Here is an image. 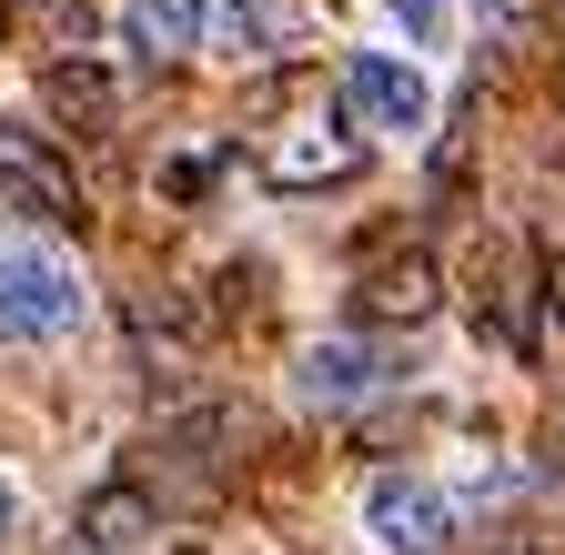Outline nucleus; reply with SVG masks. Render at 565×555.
Wrapping results in <instances>:
<instances>
[{
	"mask_svg": "<svg viewBox=\"0 0 565 555\" xmlns=\"http://www.w3.org/2000/svg\"><path fill=\"white\" fill-rule=\"evenodd\" d=\"M71 323H82V273L51 243L0 233V343H61Z\"/></svg>",
	"mask_w": 565,
	"mask_h": 555,
	"instance_id": "obj_1",
	"label": "nucleus"
},
{
	"mask_svg": "<svg viewBox=\"0 0 565 555\" xmlns=\"http://www.w3.org/2000/svg\"><path fill=\"white\" fill-rule=\"evenodd\" d=\"M0 202L31 213V223H51V233H82V223H92V213H82V172L51 152V131H31V121H11V111H0Z\"/></svg>",
	"mask_w": 565,
	"mask_h": 555,
	"instance_id": "obj_2",
	"label": "nucleus"
},
{
	"mask_svg": "<svg viewBox=\"0 0 565 555\" xmlns=\"http://www.w3.org/2000/svg\"><path fill=\"white\" fill-rule=\"evenodd\" d=\"M353 172H364V142H353L333 111L282 121L273 152H263V182H273V192H323V182H353Z\"/></svg>",
	"mask_w": 565,
	"mask_h": 555,
	"instance_id": "obj_3",
	"label": "nucleus"
},
{
	"mask_svg": "<svg viewBox=\"0 0 565 555\" xmlns=\"http://www.w3.org/2000/svg\"><path fill=\"white\" fill-rule=\"evenodd\" d=\"M364 525H374V545H384V555H445L455 505H445L424 474H384L374 495H364Z\"/></svg>",
	"mask_w": 565,
	"mask_h": 555,
	"instance_id": "obj_4",
	"label": "nucleus"
},
{
	"mask_svg": "<svg viewBox=\"0 0 565 555\" xmlns=\"http://www.w3.org/2000/svg\"><path fill=\"white\" fill-rule=\"evenodd\" d=\"M343 102L364 111L374 131H424V111H435L424 72H414V61H394V51H353V61H343Z\"/></svg>",
	"mask_w": 565,
	"mask_h": 555,
	"instance_id": "obj_5",
	"label": "nucleus"
},
{
	"mask_svg": "<svg viewBox=\"0 0 565 555\" xmlns=\"http://www.w3.org/2000/svg\"><path fill=\"white\" fill-rule=\"evenodd\" d=\"M435 263H424V253H384V263H364V284H353V313H364V323H424V313H435Z\"/></svg>",
	"mask_w": 565,
	"mask_h": 555,
	"instance_id": "obj_6",
	"label": "nucleus"
},
{
	"mask_svg": "<svg viewBox=\"0 0 565 555\" xmlns=\"http://www.w3.org/2000/svg\"><path fill=\"white\" fill-rule=\"evenodd\" d=\"M384 384V354L364 333H323L313 354H303V404H323V414H343V404H364Z\"/></svg>",
	"mask_w": 565,
	"mask_h": 555,
	"instance_id": "obj_7",
	"label": "nucleus"
},
{
	"mask_svg": "<svg viewBox=\"0 0 565 555\" xmlns=\"http://www.w3.org/2000/svg\"><path fill=\"white\" fill-rule=\"evenodd\" d=\"M131 51L141 61H152V72H162V61H192L202 51V0H131Z\"/></svg>",
	"mask_w": 565,
	"mask_h": 555,
	"instance_id": "obj_8",
	"label": "nucleus"
},
{
	"mask_svg": "<svg viewBox=\"0 0 565 555\" xmlns=\"http://www.w3.org/2000/svg\"><path fill=\"white\" fill-rule=\"evenodd\" d=\"M131 343H141V364H162V374H192V354H202V323H192L172 293H162V303L141 293V303H131Z\"/></svg>",
	"mask_w": 565,
	"mask_h": 555,
	"instance_id": "obj_9",
	"label": "nucleus"
},
{
	"mask_svg": "<svg viewBox=\"0 0 565 555\" xmlns=\"http://www.w3.org/2000/svg\"><path fill=\"white\" fill-rule=\"evenodd\" d=\"M141 535H152V495H141V484H102L82 505V545L92 555H131Z\"/></svg>",
	"mask_w": 565,
	"mask_h": 555,
	"instance_id": "obj_10",
	"label": "nucleus"
},
{
	"mask_svg": "<svg viewBox=\"0 0 565 555\" xmlns=\"http://www.w3.org/2000/svg\"><path fill=\"white\" fill-rule=\"evenodd\" d=\"M41 102L71 131H102L111 121V72H102V61H51V72H41Z\"/></svg>",
	"mask_w": 565,
	"mask_h": 555,
	"instance_id": "obj_11",
	"label": "nucleus"
},
{
	"mask_svg": "<svg viewBox=\"0 0 565 555\" xmlns=\"http://www.w3.org/2000/svg\"><path fill=\"white\" fill-rule=\"evenodd\" d=\"M223 445H233V414H223V404H212V414H182V425H172L182 495H212V484H223Z\"/></svg>",
	"mask_w": 565,
	"mask_h": 555,
	"instance_id": "obj_12",
	"label": "nucleus"
},
{
	"mask_svg": "<svg viewBox=\"0 0 565 555\" xmlns=\"http://www.w3.org/2000/svg\"><path fill=\"white\" fill-rule=\"evenodd\" d=\"M475 323H494V333H505L515 343V354H525V273H515V253H494V263H475Z\"/></svg>",
	"mask_w": 565,
	"mask_h": 555,
	"instance_id": "obj_13",
	"label": "nucleus"
},
{
	"mask_svg": "<svg viewBox=\"0 0 565 555\" xmlns=\"http://www.w3.org/2000/svg\"><path fill=\"white\" fill-rule=\"evenodd\" d=\"M212 41H223V61H263L273 51V11L263 0H223V11H212Z\"/></svg>",
	"mask_w": 565,
	"mask_h": 555,
	"instance_id": "obj_14",
	"label": "nucleus"
},
{
	"mask_svg": "<svg viewBox=\"0 0 565 555\" xmlns=\"http://www.w3.org/2000/svg\"><path fill=\"white\" fill-rule=\"evenodd\" d=\"M384 21L404 41H445V0H384Z\"/></svg>",
	"mask_w": 565,
	"mask_h": 555,
	"instance_id": "obj_15",
	"label": "nucleus"
},
{
	"mask_svg": "<svg viewBox=\"0 0 565 555\" xmlns=\"http://www.w3.org/2000/svg\"><path fill=\"white\" fill-rule=\"evenodd\" d=\"M21 525V495H11V484H0V535H11Z\"/></svg>",
	"mask_w": 565,
	"mask_h": 555,
	"instance_id": "obj_16",
	"label": "nucleus"
},
{
	"mask_svg": "<svg viewBox=\"0 0 565 555\" xmlns=\"http://www.w3.org/2000/svg\"><path fill=\"white\" fill-rule=\"evenodd\" d=\"M545 303H555V323H565V273H555V284H545Z\"/></svg>",
	"mask_w": 565,
	"mask_h": 555,
	"instance_id": "obj_17",
	"label": "nucleus"
},
{
	"mask_svg": "<svg viewBox=\"0 0 565 555\" xmlns=\"http://www.w3.org/2000/svg\"><path fill=\"white\" fill-rule=\"evenodd\" d=\"M555 102H565V82H555Z\"/></svg>",
	"mask_w": 565,
	"mask_h": 555,
	"instance_id": "obj_18",
	"label": "nucleus"
}]
</instances>
